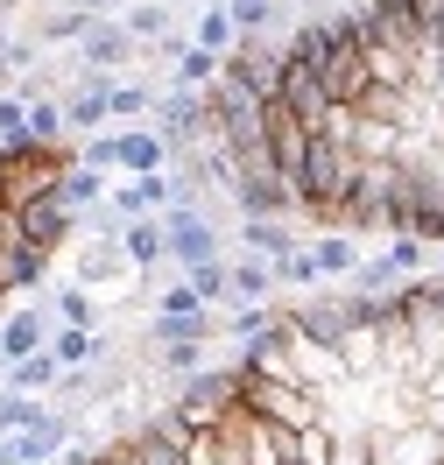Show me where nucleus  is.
Instances as JSON below:
<instances>
[{
  "mask_svg": "<svg viewBox=\"0 0 444 465\" xmlns=\"http://www.w3.org/2000/svg\"><path fill=\"white\" fill-rule=\"evenodd\" d=\"M353 148H339L331 134H311L303 142V163L290 170V198H296V212H311L318 226H325L331 212H339V198L353 191Z\"/></svg>",
  "mask_w": 444,
  "mask_h": 465,
  "instance_id": "f257e3e1",
  "label": "nucleus"
},
{
  "mask_svg": "<svg viewBox=\"0 0 444 465\" xmlns=\"http://www.w3.org/2000/svg\"><path fill=\"white\" fill-rule=\"evenodd\" d=\"M78 170V148H0V204L7 212H22V204L50 198V191H64V176Z\"/></svg>",
  "mask_w": 444,
  "mask_h": 465,
  "instance_id": "f03ea898",
  "label": "nucleus"
},
{
  "mask_svg": "<svg viewBox=\"0 0 444 465\" xmlns=\"http://www.w3.org/2000/svg\"><path fill=\"white\" fill-rule=\"evenodd\" d=\"M240 409L268 423V430H311V423H325V402L311 395V388H296V381H261V374H240Z\"/></svg>",
  "mask_w": 444,
  "mask_h": 465,
  "instance_id": "7ed1b4c3",
  "label": "nucleus"
},
{
  "mask_svg": "<svg viewBox=\"0 0 444 465\" xmlns=\"http://www.w3.org/2000/svg\"><path fill=\"white\" fill-rule=\"evenodd\" d=\"M325 29H331V43H325V64H318L325 106H353L360 92L374 85V71H367V50H360V35H353V15H331Z\"/></svg>",
  "mask_w": 444,
  "mask_h": 465,
  "instance_id": "20e7f679",
  "label": "nucleus"
},
{
  "mask_svg": "<svg viewBox=\"0 0 444 465\" xmlns=\"http://www.w3.org/2000/svg\"><path fill=\"white\" fill-rule=\"evenodd\" d=\"M155 226H163V262H177L183 275H191V268H205V262H219V226H212L205 212L170 204Z\"/></svg>",
  "mask_w": 444,
  "mask_h": 465,
  "instance_id": "39448f33",
  "label": "nucleus"
},
{
  "mask_svg": "<svg viewBox=\"0 0 444 465\" xmlns=\"http://www.w3.org/2000/svg\"><path fill=\"white\" fill-rule=\"evenodd\" d=\"M177 339H198V346L219 339V318L198 303L191 282H170V290L155 296V346H177Z\"/></svg>",
  "mask_w": 444,
  "mask_h": 465,
  "instance_id": "423d86ee",
  "label": "nucleus"
},
{
  "mask_svg": "<svg viewBox=\"0 0 444 465\" xmlns=\"http://www.w3.org/2000/svg\"><path fill=\"white\" fill-rule=\"evenodd\" d=\"M78 437H85V423H78V416H64V409H43L29 430L7 437V444H15V465H57L64 451L78 444Z\"/></svg>",
  "mask_w": 444,
  "mask_h": 465,
  "instance_id": "0eeeda50",
  "label": "nucleus"
},
{
  "mask_svg": "<svg viewBox=\"0 0 444 465\" xmlns=\"http://www.w3.org/2000/svg\"><path fill=\"white\" fill-rule=\"evenodd\" d=\"M198 451H205L212 465H261V423H254V416L233 402L205 437H198Z\"/></svg>",
  "mask_w": 444,
  "mask_h": 465,
  "instance_id": "6e6552de",
  "label": "nucleus"
},
{
  "mask_svg": "<svg viewBox=\"0 0 444 465\" xmlns=\"http://www.w3.org/2000/svg\"><path fill=\"white\" fill-rule=\"evenodd\" d=\"M15 232H22V247H35V254H57L64 240L78 232V212L50 191V198H35V204H22V212H15Z\"/></svg>",
  "mask_w": 444,
  "mask_h": 465,
  "instance_id": "1a4fd4ad",
  "label": "nucleus"
},
{
  "mask_svg": "<svg viewBox=\"0 0 444 465\" xmlns=\"http://www.w3.org/2000/svg\"><path fill=\"white\" fill-rule=\"evenodd\" d=\"M134 57V35L120 29V15H92V29L78 35V71H99V78H120Z\"/></svg>",
  "mask_w": 444,
  "mask_h": 465,
  "instance_id": "9d476101",
  "label": "nucleus"
},
{
  "mask_svg": "<svg viewBox=\"0 0 444 465\" xmlns=\"http://www.w3.org/2000/svg\"><path fill=\"white\" fill-rule=\"evenodd\" d=\"M106 92H113V78H99V71H78V85L64 92V134H106L113 120H106Z\"/></svg>",
  "mask_w": 444,
  "mask_h": 465,
  "instance_id": "9b49d317",
  "label": "nucleus"
},
{
  "mask_svg": "<svg viewBox=\"0 0 444 465\" xmlns=\"http://www.w3.org/2000/svg\"><path fill=\"white\" fill-rule=\"evenodd\" d=\"M226 204H233L240 219H290V212H296L290 183H282L275 170H261V176H233V191H226Z\"/></svg>",
  "mask_w": 444,
  "mask_h": 465,
  "instance_id": "f8f14e48",
  "label": "nucleus"
},
{
  "mask_svg": "<svg viewBox=\"0 0 444 465\" xmlns=\"http://www.w3.org/2000/svg\"><path fill=\"white\" fill-rule=\"evenodd\" d=\"M134 268L120 254V232H92L85 247H78V262H71V282L78 290H106V282H127Z\"/></svg>",
  "mask_w": 444,
  "mask_h": 465,
  "instance_id": "ddd939ff",
  "label": "nucleus"
},
{
  "mask_svg": "<svg viewBox=\"0 0 444 465\" xmlns=\"http://www.w3.org/2000/svg\"><path fill=\"white\" fill-rule=\"evenodd\" d=\"M50 311H35V303H22V311H7L0 318V367H15V360H29V352L50 346Z\"/></svg>",
  "mask_w": 444,
  "mask_h": 465,
  "instance_id": "4468645a",
  "label": "nucleus"
},
{
  "mask_svg": "<svg viewBox=\"0 0 444 465\" xmlns=\"http://www.w3.org/2000/svg\"><path fill=\"white\" fill-rule=\"evenodd\" d=\"M106 204H113L120 226H134V219H163V204H170V176H127V183L106 191Z\"/></svg>",
  "mask_w": 444,
  "mask_h": 465,
  "instance_id": "2eb2a0df",
  "label": "nucleus"
},
{
  "mask_svg": "<svg viewBox=\"0 0 444 465\" xmlns=\"http://www.w3.org/2000/svg\"><path fill=\"white\" fill-rule=\"evenodd\" d=\"M85 29H92L85 0H57V7H43V15L29 22V43H35V50H50V43H71V50H78V35H85Z\"/></svg>",
  "mask_w": 444,
  "mask_h": 465,
  "instance_id": "dca6fc26",
  "label": "nucleus"
},
{
  "mask_svg": "<svg viewBox=\"0 0 444 465\" xmlns=\"http://www.w3.org/2000/svg\"><path fill=\"white\" fill-rule=\"evenodd\" d=\"M155 92H163V85H148V78H113V92H106V120H113V127H142V120L155 114Z\"/></svg>",
  "mask_w": 444,
  "mask_h": 465,
  "instance_id": "f3484780",
  "label": "nucleus"
},
{
  "mask_svg": "<svg viewBox=\"0 0 444 465\" xmlns=\"http://www.w3.org/2000/svg\"><path fill=\"white\" fill-rule=\"evenodd\" d=\"M296 247V232L282 219H240V254H254V262H282Z\"/></svg>",
  "mask_w": 444,
  "mask_h": 465,
  "instance_id": "a211bd4d",
  "label": "nucleus"
},
{
  "mask_svg": "<svg viewBox=\"0 0 444 465\" xmlns=\"http://www.w3.org/2000/svg\"><path fill=\"white\" fill-rule=\"evenodd\" d=\"M57 381H64V367H57V352H50V346H43V352H29V360H15V367H7V388H15V395H35V402H43V395H50Z\"/></svg>",
  "mask_w": 444,
  "mask_h": 465,
  "instance_id": "6ab92c4d",
  "label": "nucleus"
},
{
  "mask_svg": "<svg viewBox=\"0 0 444 465\" xmlns=\"http://www.w3.org/2000/svg\"><path fill=\"white\" fill-rule=\"evenodd\" d=\"M282 324V311L275 303H233L226 318H219V339H233V346H254L261 331H275Z\"/></svg>",
  "mask_w": 444,
  "mask_h": 465,
  "instance_id": "aec40b11",
  "label": "nucleus"
},
{
  "mask_svg": "<svg viewBox=\"0 0 444 465\" xmlns=\"http://www.w3.org/2000/svg\"><path fill=\"white\" fill-rule=\"evenodd\" d=\"M233 303H275V268L254 262V254H240L233 262V290H226V311Z\"/></svg>",
  "mask_w": 444,
  "mask_h": 465,
  "instance_id": "412c9836",
  "label": "nucleus"
},
{
  "mask_svg": "<svg viewBox=\"0 0 444 465\" xmlns=\"http://www.w3.org/2000/svg\"><path fill=\"white\" fill-rule=\"evenodd\" d=\"M43 275H50V254H35V247H15L7 262H0V290H43Z\"/></svg>",
  "mask_w": 444,
  "mask_h": 465,
  "instance_id": "4be33fe9",
  "label": "nucleus"
},
{
  "mask_svg": "<svg viewBox=\"0 0 444 465\" xmlns=\"http://www.w3.org/2000/svg\"><path fill=\"white\" fill-rule=\"evenodd\" d=\"M120 254H127V268H155L163 262V226H155V219L120 226Z\"/></svg>",
  "mask_w": 444,
  "mask_h": 465,
  "instance_id": "5701e85b",
  "label": "nucleus"
},
{
  "mask_svg": "<svg viewBox=\"0 0 444 465\" xmlns=\"http://www.w3.org/2000/svg\"><path fill=\"white\" fill-rule=\"evenodd\" d=\"M311 262H318V282H325V275H331V282H346L360 254H353V240H346V232H325V240H311Z\"/></svg>",
  "mask_w": 444,
  "mask_h": 465,
  "instance_id": "b1692460",
  "label": "nucleus"
},
{
  "mask_svg": "<svg viewBox=\"0 0 444 465\" xmlns=\"http://www.w3.org/2000/svg\"><path fill=\"white\" fill-rule=\"evenodd\" d=\"M233 22H226V7H205L198 15V29H191V50H205V57H233Z\"/></svg>",
  "mask_w": 444,
  "mask_h": 465,
  "instance_id": "393cba45",
  "label": "nucleus"
},
{
  "mask_svg": "<svg viewBox=\"0 0 444 465\" xmlns=\"http://www.w3.org/2000/svg\"><path fill=\"white\" fill-rule=\"evenodd\" d=\"M198 367H205V346H198V339H177V346H155V374L170 381V388H177V381H191Z\"/></svg>",
  "mask_w": 444,
  "mask_h": 465,
  "instance_id": "a878e982",
  "label": "nucleus"
},
{
  "mask_svg": "<svg viewBox=\"0 0 444 465\" xmlns=\"http://www.w3.org/2000/svg\"><path fill=\"white\" fill-rule=\"evenodd\" d=\"M50 352H57V367L71 374V367H85V360H99V352H113L99 331H50Z\"/></svg>",
  "mask_w": 444,
  "mask_h": 465,
  "instance_id": "bb28decb",
  "label": "nucleus"
},
{
  "mask_svg": "<svg viewBox=\"0 0 444 465\" xmlns=\"http://www.w3.org/2000/svg\"><path fill=\"white\" fill-rule=\"evenodd\" d=\"M120 29L134 35V50H142V43H163V35H170V7H163V0H142V7L120 15Z\"/></svg>",
  "mask_w": 444,
  "mask_h": 465,
  "instance_id": "cd10ccee",
  "label": "nucleus"
},
{
  "mask_svg": "<svg viewBox=\"0 0 444 465\" xmlns=\"http://www.w3.org/2000/svg\"><path fill=\"white\" fill-rule=\"evenodd\" d=\"M50 318H57V331H92V324H99V311H92V290L64 282V290H57V311H50Z\"/></svg>",
  "mask_w": 444,
  "mask_h": 465,
  "instance_id": "c85d7f7f",
  "label": "nucleus"
},
{
  "mask_svg": "<svg viewBox=\"0 0 444 465\" xmlns=\"http://www.w3.org/2000/svg\"><path fill=\"white\" fill-rule=\"evenodd\" d=\"M57 198L71 204V212H78V219H85L92 204H106V176H99V170H85V163H78V170L64 176V191H57Z\"/></svg>",
  "mask_w": 444,
  "mask_h": 465,
  "instance_id": "c756f323",
  "label": "nucleus"
},
{
  "mask_svg": "<svg viewBox=\"0 0 444 465\" xmlns=\"http://www.w3.org/2000/svg\"><path fill=\"white\" fill-rule=\"evenodd\" d=\"M35 71V43L29 35H0V92H15Z\"/></svg>",
  "mask_w": 444,
  "mask_h": 465,
  "instance_id": "7c9ffc66",
  "label": "nucleus"
},
{
  "mask_svg": "<svg viewBox=\"0 0 444 465\" xmlns=\"http://www.w3.org/2000/svg\"><path fill=\"white\" fill-rule=\"evenodd\" d=\"M183 282H191V290H198V303H226V290H233V262H226V254H219V262H205V268H191V275H183Z\"/></svg>",
  "mask_w": 444,
  "mask_h": 465,
  "instance_id": "2f4dec72",
  "label": "nucleus"
},
{
  "mask_svg": "<svg viewBox=\"0 0 444 465\" xmlns=\"http://www.w3.org/2000/svg\"><path fill=\"white\" fill-rule=\"evenodd\" d=\"M275 0H226V22H233V35H268L275 29Z\"/></svg>",
  "mask_w": 444,
  "mask_h": 465,
  "instance_id": "473e14b6",
  "label": "nucleus"
},
{
  "mask_svg": "<svg viewBox=\"0 0 444 465\" xmlns=\"http://www.w3.org/2000/svg\"><path fill=\"white\" fill-rule=\"evenodd\" d=\"M50 402H35V395H15V388H0V437H22L43 416Z\"/></svg>",
  "mask_w": 444,
  "mask_h": 465,
  "instance_id": "72a5a7b5",
  "label": "nucleus"
},
{
  "mask_svg": "<svg viewBox=\"0 0 444 465\" xmlns=\"http://www.w3.org/2000/svg\"><path fill=\"white\" fill-rule=\"evenodd\" d=\"M275 268V290H311L318 282V262H311V247H290L282 262H268Z\"/></svg>",
  "mask_w": 444,
  "mask_h": 465,
  "instance_id": "f704fd0d",
  "label": "nucleus"
},
{
  "mask_svg": "<svg viewBox=\"0 0 444 465\" xmlns=\"http://www.w3.org/2000/svg\"><path fill=\"white\" fill-rule=\"evenodd\" d=\"M177 85H183V92L219 85V57H205V50H183V57H177Z\"/></svg>",
  "mask_w": 444,
  "mask_h": 465,
  "instance_id": "c9c22d12",
  "label": "nucleus"
},
{
  "mask_svg": "<svg viewBox=\"0 0 444 465\" xmlns=\"http://www.w3.org/2000/svg\"><path fill=\"white\" fill-rule=\"evenodd\" d=\"M29 142V106L15 92H0V148H22Z\"/></svg>",
  "mask_w": 444,
  "mask_h": 465,
  "instance_id": "e433bc0d",
  "label": "nucleus"
},
{
  "mask_svg": "<svg viewBox=\"0 0 444 465\" xmlns=\"http://www.w3.org/2000/svg\"><path fill=\"white\" fill-rule=\"evenodd\" d=\"M296 465H331V430H325V423L296 430Z\"/></svg>",
  "mask_w": 444,
  "mask_h": 465,
  "instance_id": "4c0bfd02",
  "label": "nucleus"
},
{
  "mask_svg": "<svg viewBox=\"0 0 444 465\" xmlns=\"http://www.w3.org/2000/svg\"><path fill=\"white\" fill-rule=\"evenodd\" d=\"M388 262H395V275H402V282H409L416 268L430 262V247H423V240H395V247H388Z\"/></svg>",
  "mask_w": 444,
  "mask_h": 465,
  "instance_id": "58836bf2",
  "label": "nucleus"
},
{
  "mask_svg": "<svg viewBox=\"0 0 444 465\" xmlns=\"http://www.w3.org/2000/svg\"><path fill=\"white\" fill-rule=\"evenodd\" d=\"M92 465H134V444H127V430L106 437V444H92Z\"/></svg>",
  "mask_w": 444,
  "mask_h": 465,
  "instance_id": "ea45409f",
  "label": "nucleus"
},
{
  "mask_svg": "<svg viewBox=\"0 0 444 465\" xmlns=\"http://www.w3.org/2000/svg\"><path fill=\"white\" fill-rule=\"evenodd\" d=\"M15 247H22V232H15V212H7V204H0V262H7V254H15Z\"/></svg>",
  "mask_w": 444,
  "mask_h": 465,
  "instance_id": "a19ab883",
  "label": "nucleus"
},
{
  "mask_svg": "<svg viewBox=\"0 0 444 465\" xmlns=\"http://www.w3.org/2000/svg\"><path fill=\"white\" fill-rule=\"evenodd\" d=\"M22 7H29V0H0V29H7V22L22 15Z\"/></svg>",
  "mask_w": 444,
  "mask_h": 465,
  "instance_id": "79ce46f5",
  "label": "nucleus"
},
{
  "mask_svg": "<svg viewBox=\"0 0 444 465\" xmlns=\"http://www.w3.org/2000/svg\"><path fill=\"white\" fill-rule=\"evenodd\" d=\"M0 465H15V444H7V437H0Z\"/></svg>",
  "mask_w": 444,
  "mask_h": 465,
  "instance_id": "37998d69",
  "label": "nucleus"
},
{
  "mask_svg": "<svg viewBox=\"0 0 444 465\" xmlns=\"http://www.w3.org/2000/svg\"><path fill=\"white\" fill-rule=\"evenodd\" d=\"M0 318H7V290H0Z\"/></svg>",
  "mask_w": 444,
  "mask_h": 465,
  "instance_id": "c03bdc74",
  "label": "nucleus"
},
{
  "mask_svg": "<svg viewBox=\"0 0 444 465\" xmlns=\"http://www.w3.org/2000/svg\"><path fill=\"white\" fill-rule=\"evenodd\" d=\"M212 7H226V0H212Z\"/></svg>",
  "mask_w": 444,
  "mask_h": 465,
  "instance_id": "a18cd8bd",
  "label": "nucleus"
}]
</instances>
